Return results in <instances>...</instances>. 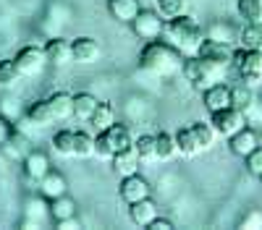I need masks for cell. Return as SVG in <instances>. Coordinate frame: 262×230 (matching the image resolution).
<instances>
[{
    "label": "cell",
    "mask_w": 262,
    "mask_h": 230,
    "mask_svg": "<svg viewBox=\"0 0 262 230\" xmlns=\"http://www.w3.org/2000/svg\"><path fill=\"white\" fill-rule=\"evenodd\" d=\"M184 60H186L184 53L165 39L144 42V47L139 53V66L144 71H149L152 76H160V79H170V76L181 73Z\"/></svg>",
    "instance_id": "1"
},
{
    "label": "cell",
    "mask_w": 262,
    "mask_h": 230,
    "mask_svg": "<svg viewBox=\"0 0 262 230\" xmlns=\"http://www.w3.org/2000/svg\"><path fill=\"white\" fill-rule=\"evenodd\" d=\"M27 118H29V123L34 125V129L37 125L39 129H48V125H53V123L69 120V118H74V94L55 92L48 99H39V102L29 105Z\"/></svg>",
    "instance_id": "2"
},
{
    "label": "cell",
    "mask_w": 262,
    "mask_h": 230,
    "mask_svg": "<svg viewBox=\"0 0 262 230\" xmlns=\"http://www.w3.org/2000/svg\"><path fill=\"white\" fill-rule=\"evenodd\" d=\"M165 34L170 39V45H176L186 55H196V50H200L202 39H205V29L186 13H181L176 18H168L165 21Z\"/></svg>",
    "instance_id": "3"
},
{
    "label": "cell",
    "mask_w": 262,
    "mask_h": 230,
    "mask_svg": "<svg viewBox=\"0 0 262 230\" xmlns=\"http://www.w3.org/2000/svg\"><path fill=\"white\" fill-rule=\"evenodd\" d=\"M128 146H134V136L123 123H113L111 129L97 131L95 136V155L102 160H111L116 152H123Z\"/></svg>",
    "instance_id": "4"
},
{
    "label": "cell",
    "mask_w": 262,
    "mask_h": 230,
    "mask_svg": "<svg viewBox=\"0 0 262 230\" xmlns=\"http://www.w3.org/2000/svg\"><path fill=\"white\" fill-rule=\"evenodd\" d=\"M233 68L244 84L259 87L262 84V50H247V47L233 50Z\"/></svg>",
    "instance_id": "5"
},
{
    "label": "cell",
    "mask_w": 262,
    "mask_h": 230,
    "mask_svg": "<svg viewBox=\"0 0 262 230\" xmlns=\"http://www.w3.org/2000/svg\"><path fill=\"white\" fill-rule=\"evenodd\" d=\"M181 73H184V79L191 84L194 89L205 92L207 87H212V84L217 81V76H221L223 71H221V68H215V66H210V63H205L202 58L191 55V58H186V60H184Z\"/></svg>",
    "instance_id": "6"
},
{
    "label": "cell",
    "mask_w": 262,
    "mask_h": 230,
    "mask_svg": "<svg viewBox=\"0 0 262 230\" xmlns=\"http://www.w3.org/2000/svg\"><path fill=\"white\" fill-rule=\"evenodd\" d=\"M131 32H134L139 39L152 42V39H160L165 34V18L158 11H139L137 18L131 21Z\"/></svg>",
    "instance_id": "7"
},
{
    "label": "cell",
    "mask_w": 262,
    "mask_h": 230,
    "mask_svg": "<svg viewBox=\"0 0 262 230\" xmlns=\"http://www.w3.org/2000/svg\"><path fill=\"white\" fill-rule=\"evenodd\" d=\"M210 123H212V129L217 131V136H233L236 131H242L244 125H247V115L242 110H236L233 105H228V108H221V110H215L210 113Z\"/></svg>",
    "instance_id": "8"
},
{
    "label": "cell",
    "mask_w": 262,
    "mask_h": 230,
    "mask_svg": "<svg viewBox=\"0 0 262 230\" xmlns=\"http://www.w3.org/2000/svg\"><path fill=\"white\" fill-rule=\"evenodd\" d=\"M196 58H202L205 63H210V66L226 71L228 66H233V50L231 45H226V42H217V39H210L205 37L200 50H196Z\"/></svg>",
    "instance_id": "9"
},
{
    "label": "cell",
    "mask_w": 262,
    "mask_h": 230,
    "mask_svg": "<svg viewBox=\"0 0 262 230\" xmlns=\"http://www.w3.org/2000/svg\"><path fill=\"white\" fill-rule=\"evenodd\" d=\"M16 66L21 71V76H39L42 71H45V66H50L48 63V55H45V47L39 45H27L21 47L16 53Z\"/></svg>",
    "instance_id": "10"
},
{
    "label": "cell",
    "mask_w": 262,
    "mask_h": 230,
    "mask_svg": "<svg viewBox=\"0 0 262 230\" xmlns=\"http://www.w3.org/2000/svg\"><path fill=\"white\" fill-rule=\"evenodd\" d=\"M118 194H121V199H123L126 204H134V201L149 196V183H147L139 173L123 175V178H121V186H118Z\"/></svg>",
    "instance_id": "11"
},
{
    "label": "cell",
    "mask_w": 262,
    "mask_h": 230,
    "mask_svg": "<svg viewBox=\"0 0 262 230\" xmlns=\"http://www.w3.org/2000/svg\"><path fill=\"white\" fill-rule=\"evenodd\" d=\"M71 55H74L76 63H81V66H90V63L100 60L102 47L95 37H76V39H71Z\"/></svg>",
    "instance_id": "12"
},
{
    "label": "cell",
    "mask_w": 262,
    "mask_h": 230,
    "mask_svg": "<svg viewBox=\"0 0 262 230\" xmlns=\"http://www.w3.org/2000/svg\"><path fill=\"white\" fill-rule=\"evenodd\" d=\"M48 220H53L50 217V199L45 201L42 194L29 199L27 207H24V227H42Z\"/></svg>",
    "instance_id": "13"
},
{
    "label": "cell",
    "mask_w": 262,
    "mask_h": 230,
    "mask_svg": "<svg viewBox=\"0 0 262 230\" xmlns=\"http://www.w3.org/2000/svg\"><path fill=\"white\" fill-rule=\"evenodd\" d=\"M259 146V136L252 125H244L242 131H236L233 136H228V149L236 155V157H247L249 152H254Z\"/></svg>",
    "instance_id": "14"
},
{
    "label": "cell",
    "mask_w": 262,
    "mask_h": 230,
    "mask_svg": "<svg viewBox=\"0 0 262 230\" xmlns=\"http://www.w3.org/2000/svg\"><path fill=\"white\" fill-rule=\"evenodd\" d=\"M50 170H53V167H50V157L45 152H39V149H29L27 152V157H24V175L29 181L39 183Z\"/></svg>",
    "instance_id": "15"
},
{
    "label": "cell",
    "mask_w": 262,
    "mask_h": 230,
    "mask_svg": "<svg viewBox=\"0 0 262 230\" xmlns=\"http://www.w3.org/2000/svg\"><path fill=\"white\" fill-rule=\"evenodd\" d=\"M45 55H48V63H50V66H69V63L74 60V55H71V42L63 39V37L48 39Z\"/></svg>",
    "instance_id": "16"
},
{
    "label": "cell",
    "mask_w": 262,
    "mask_h": 230,
    "mask_svg": "<svg viewBox=\"0 0 262 230\" xmlns=\"http://www.w3.org/2000/svg\"><path fill=\"white\" fill-rule=\"evenodd\" d=\"M202 102H205V108L210 113L221 110V108H228V105H231V87H228V84L215 81L212 87H207L202 92Z\"/></svg>",
    "instance_id": "17"
},
{
    "label": "cell",
    "mask_w": 262,
    "mask_h": 230,
    "mask_svg": "<svg viewBox=\"0 0 262 230\" xmlns=\"http://www.w3.org/2000/svg\"><path fill=\"white\" fill-rule=\"evenodd\" d=\"M155 217H158V204L152 201L149 196L147 199H139L134 204H128V220L134 222L137 227H147Z\"/></svg>",
    "instance_id": "18"
},
{
    "label": "cell",
    "mask_w": 262,
    "mask_h": 230,
    "mask_svg": "<svg viewBox=\"0 0 262 230\" xmlns=\"http://www.w3.org/2000/svg\"><path fill=\"white\" fill-rule=\"evenodd\" d=\"M111 162H113V170L123 178V175H131V173H139L142 157L137 155L134 146H128V149H123V152H116L111 157Z\"/></svg>",
    "instance_id": "19"
},
{
    "label": "cell",
    "mask_w": 262,
    "mask_h": 230,
    "mask_svg": "<svg viewBox=\"0 0 262 230\" xmlns=\"http://www.w3.org/2000/svg\"><path fill=\"white\" fill-rule=\"evenodd\" d=\"M107 11L121 24H131L137 18V13L142 11V3L139 0H107Z\"/></svg>",
    "instance_id": "20"
},
{
    "label": "cell",
    "mask_w": 262,
    "mask_h": 230,
    "mask_svg": "<svg viewBox=\"0 0 262 230\" xmlns=\"http://www.w3.org/2000/svg\"><path fill=\"white\" fill-rule=\"evenodd\" d=\"M37 186H39V194L45 196V199H50V201L58 199V196H63V194H69V183H66V178L58 170H50Z\"/></svg>",
    "instance_id": "21"
},
{
    "label": "cell",
    "mask_w": 262,
    "mask_h": 230,
    "mask_svg": "<svg viewBox=\"0 0 262 230\" xmlns=\"http://www.w3.org/2000/svg\"><path fill=\"white\" fill-rule=\"evenodd\" d=\"M257 102V97H254V87H249V84H233L231 87V105L236 110H242V113H247L252 105Z\"/></svg>",
    "instance_id": "22"
},
{
    "label": "cell",
    "mask_w": 262,
    "mask_h": 230,
    "mask_svg": "<svg viewBox=\"0 0 262 230\" xmlns=\"http://www.w3.org/2000/svg\"><path fill=\"white\" fill-rule=\"evenodd\" d=\"M97 105H100V99H97L95 94H90V92H79V94H74V118H79V120H90L92 113L97 110Z\"/></svg>",
    "instance_id": "23"
},
{
    "label": "cell",
    "mask_w": 262,
    "mask_h": 230,
    "mask_svg": "<svg viewBox=\"0 0 262 230\" xmlns=\"http://www.w3.org/2000/svg\"><path fill=\"white\" fill-rule=\"evenodd\" d=\"M50 217H53L55 222H63V220L76 217V201H74L69 194L53 199V201H50Z\"/></svg>",
    "instance_id": "24"
},
{
    "label": "cell",
    "mask_w": 262,
    "mask_h": 230,
    "mask_svg": "<svg viewBox=\"0 0 262 230\" xmlns=\"http://www.w3.org/2000/svg\"><path fill=\"white\" fill-rule=\"evenodd\" d=\"M173 136H176V152H179V155L194 157L196 152H202L200 144H196V136H194V131H191V125H186V129H179Z\"/></svg>",
    "instance_id": "25"
},
{
    "label": "cell",
    "mask_w": 262,
    "mask_h": 230,
    "mask_svg": "<svg viewBox=\"0 0 262 230\" xmlns=\"http://www.w3.org/2000/svg\"><path fill=\"white\" fill-rule=\"evenodd\" d=\"M236 13L244 24H262V0H238Z\"/></svg>",
    "instance_id": "26"
},
{
    "label": "cell",
    "mask_w": 262,
    "mask_h": 230,
    "mask_svg": "<svg viewBox=\"0 0 262 230\" xmlns=\"http://www.w3.org/2000/svg\"><path fill=\"white\" fill-rule=\"evenodd\" d=\"M238 47L247 50H262V24H244V29L238 32Z\"/></svg>",
    "instance_id": "27"
},
{
    "label": "cell",
    "mask_w": 262,
    "mask_h": 230,
    "mask_svg": "<svg viewBox=\"0 0 262 230\" xmlns=\"http://www.w3.org/2000/svg\"><path fill=\"white\" fill-rule=\"evenodd\" d=\"M90 123L95 125L97 131H105V129H111V125L116 123V110H113V105L111 102H100L97 105V110L92 113Z\"/></svg>",
    "instance_id": "28"
},
{
    "label": "cell",
    "mask_w": 262,
    "mask_h": 230,
    "mask_svg": "<svg viewBox=\"0 0 262 230\" xmlns=\"http://www.w3.org/2000/svg\"><path fill=\"white\" fill-rule=\"evenodd\" d=\"M205 37L217 39V42H226V45H233V42L238 39V32L231 24H226V21H215V24H210V29L205 32Z\"/></svg>",
    "instance_id": "29"
},
{
    "label": "cell",
    "mask_w": 262,
    "mask_h": 230,
    "mask_svg": "<svg viewBox=\"0 0 262 230\" xmlns=\"http://www.w3.org/2000/svg\"><path fill=\"white\" fill-rule=\"evenodd\" d=\"M191 131H194V136H196V144H200V149H210V146L215 144L217 131L212 129V123L196 120V123H191Z\"/></svg>",
    "instance_id": "30"
},
{
    "label": "cell",
    "mask_w": 262,
    "mask_h": 230,
    "mask_svg": "<svg viewBox=\"0 0 262 230\" xmlns=\"http://www.w3.org/2000/svg\"><path fill=\"white\" fill-rule=\"evenodd\" d=\"M74 134L71 129H60L55 136H53V149L60 155V157H74Z\"/></svg>",
    "instance_id": "31"
},
{
    "label": "cell",
    "mask_w": 262,
    "mask_h": 230,
    "mask_svg": "<svg viewBox=\"0 0 262 230\" xmlns=\"http://www.w3.org/2000/svg\"><path fill=\"white\" fill-rule=\"evenodd\" d=\"M155 149H158V160H170L176 152V136L168 134V131H160L155 134Z\"/></svg>",
    "instance_id": "32"
},
{
    "label": "cell",
    "mask_w": 262,
    "mask_h": 230,
    "mask_svg": "<svg viewBox=\"0 0 262 230\" xmlns=\"http://www.w3.org/2000/svg\"><path fill=\"white\" fill-rule=\"evenodd\" d=\"M134 149L137 155L144 160H158V149H155V134H142L134 139Z\"/></svg>",
    "instance_id": "33"
},
{
    "label": "cell",
    "mask_w": 262,
    "mask_h": 230,
    "mask_svg": "<svg viewBox=\"0 0 262 230\" xmlns=\"http://www.w3.org/2000/svg\"><path fill=\"white\" fill-rule=\"evenodd\" d=\"M95 155V136H90L86 131H76L74 134V157H92Z\"/></svg>",
    "instance_id": "34"
},
{
    "label": "cell",
    "mask_w": 262,
    "mask_h": 230,
    "mask_svg": "<svg viewBox=\"0 0 262 230\" xmlns=\"http://www.w3.org/2000/svg\"><path fill=\"white\" fill-rule=\"evenodd\" d=\"M21 79V71L16 66L13 58H3L0 60V87H11V84H16Z\"/></svg>",
    "instance_id": "35"
},
{
    "label": "cell",
    "mask_w": 262,
    "mask_h": 230,
    "mask_svg": "<svg viewBox=\"0 0 262 230\" xmlns=\"http://www.w3.org/2000/svg\"><path fill=\"white\" fill-rule=\"evenodd\" d=\"M155 3H158V13H160L165 21L186 13V0H155Z\"/></svg>",
    "instance_id": "36"
},
{
    "label": "cell",
    "mask_w": 262,
    "mask_h": 230,
    "mask_svg": "<svg viewBox=\"0 0 262 230\" xmlns=\"http://www.w3.org/2000/svg\"><path fill=\"white\" fill-rule=\"evenodd\" d=\"M244 162H247V170L259 178V173H262V146H257L254 152H249V155L244 157Z\"/></svg>",
    "instance_id": "37"
},
{
    "label": "cell",
    "mask_w": 262,
    "mask_h": 230,
    "mask_svg": "<svg viewBox=\"0 0 262 230\" xmlns=\"http://www.w3.org/2000/svg\"><path fill=\"white\" fill-rule=\"evenodd\" d=\"M238 227H244V230H259L262 227V212L259 209H252V212L238 222Z\"/></svg>",
    "instance_id": "38"
},
{
    "label": "cell",
    "mask_w": 262,
    "mask_h": 230,
    "mask_svg": "<svg viewBox=\"0 0 262 230\" xmlns=\"http://www.w3.org/2000/svg\"><path fill=\"white\" fill-rule=\"evenodd\" d=\"M13 131H16V129L11 125V120H8L6 115H0V146H3V144L13 136Z\"/></svg>",
    "instance_id": "39"
},
{
    "label": "cell",
    "mask_w": 262,
    "mask_h": 230,
    "mask_svg": "<svg viewBox=\"0 0 262 230\" xmlns=\"http://www.w3.org/2000/svg\"><path fill=\"white\" fill-rule=\"evenodd\" d=\"M147 230H173V222L170 220H165V217H155V220H152L149 225H147Z\"/></svg>",
    "instance_id": "40"
},
{
    "label": "cell",
    "mask_w": 262,
    "mask_h": 230,
    "mask_svg": "<svg viewBox=\"0 0 262 230\" xmlns=\"http://www.w3.org/2000/svg\"><path fill=\"white\" fill-rule=\"evenodd\" d=\"M58 227H60V230H76V227H81V222H79L76 217H71V220H63V222H58Z\"/></svg>",
    "instance_id": "41"
},
{
    "label": "cell",
    "mask_w": 262,
    "mask_h": 230,
    "mask_svg": "<svg viewBox=\"0 0 262 230\" xmlns=\"http://www.w3.org/2000/svg\"><path fill=\"white\" fill-rule=\"evenodd\" d=\"M259 181H262V173H259Z\"/></svg>",
    "instance_id": "42"
}]
</instances>
